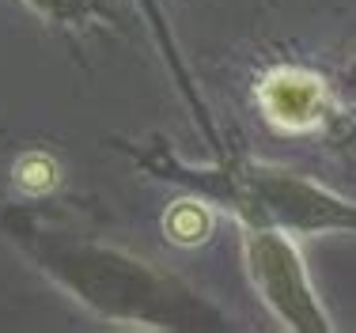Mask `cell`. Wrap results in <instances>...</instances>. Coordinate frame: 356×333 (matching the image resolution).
I'll return each mask as SVG.
<instances>
[{
    "label": "cell",
    "instance_id": "6da1fadb",
    "mask_svg": "<svg viewBox=\"0 0 356 333\" xmlns=\"http://www.w3.org/2000/svg\"><path fill=\"white\" fill-rule=\"evenodd\" d=\"M0 232L49 284H57L88 314L110 326L159 333L239 330V322L224 314V307L197 292L178 273L125 246L54 224L31 204H8L0 212Z\"/></svg>",
    "mask_w": 356,
    "mask_h": 333
},
{
    "label": "cell",
    "instance_id": "7a4b0ae2",
    "mask_svg": "<svg viewBox=\"0 0 356 333\" xmlns=\"http://www.w3.org/2000/svg\"><path fill=\"white\" fill-rule=\"evenodd\" d=\"M144 174L171 182L178 193L209 201L220 212H232L235 224H261L303 235H356V201L315 178L277 163L247 156H220L216 163H190L167 144L114 140Z\"/></svg>",
    "mask_w": 356,
    "mask_h": 333
},
{
    "label": "cell",
    "instance_id": "3957f363",
    "mask_svg": "<svg viewBox=\"0 0 356 333\" xmlns=\"http://www.w3.org/2000/svg\"><path fill=\"white\" fill-rule=\"evenodd\" d=\"M243 227V266H247L250 288L281 330L292 333H330L334 318L326 314L315 284H311L307 261L300 254L296 235L281 227L239 224Z\"/></svg>",
    "mask_w": 356,
    "mask_h": 333
},
{
    "label": "cell",
    "instance_id": "277c9868",
    "mask_svg": "<svg viewBox=\"0 0 356 333\" xmlns=\"http://www.w3.org/2000/svg\"><path fill=\"white\" fill-rule=\"evenodd\" d=\"M254 102L258 114L269 122V129L300 136V133H318L330 125L337 110L334 83L315 68L303 65H277L254 88Z\"/></svg>",
    "mask_w": 356,
    "mask_h": 333
},
{
    "label": "cell",
    "instance_id": "5b68a950",
    "mask_svg": "<svg viewBox=\"0 0 356 333\" xmlns=\"http://www.w3.org/2000/svg\"><path fill=\"white\" fill-rule=\"evenodd\" d=\"M19 4L61 31H88L118 19V0H19Z\"/></svg>",
    "mask_w": 356,
    "mask_h": 333
},
{
    "label": "cell",
    "instance_id": "8992f818",
    "mask_svg": "<svg viewBox=\"0 0 356 333\" xmlns=\"http://www.w3.org/2000/svg\"><path fill=\"white\" fill-rule=\"evenodd\" d=\"M213 204L193 197V193H182L175 204L163 209V235L171 238L175 246H201L209 235H213Z\"/></svg>",
    "mask_w": 356,
    "mask_h": 333
},
{
    "label": "cell",
    "instance_id": "52a82bcc",
    "mask_svg": "<svg viewBox=\"0 0 356 333\" xmlns=\"http://www.w3.org/2000/svg\"><path fill=\"white\" fill-rule=\"evenodd\" d=\"M12 182L19 186L27 197H42L61 182V167L49 152H23L12 167Z\"/></svg>",
    "mask_w": 356,
    "mask_h": 333
},
{
    "label": "cell",
    "instance_id": "ba28073f",
    "mask_svg": "<svg viewBox=\"0 0 356 333\" xmlns=\"http://www.w3.org/2000/svg\"><path fill=\"white\" fill-rule=\"evenodd\" d=\"M334 95H337V106H345L356 114V57H349V61L341 65V72H337V80H334Z\"/></svg>",
    "mask_w": 356,
    "mask_h": 333
}]
</instances>
